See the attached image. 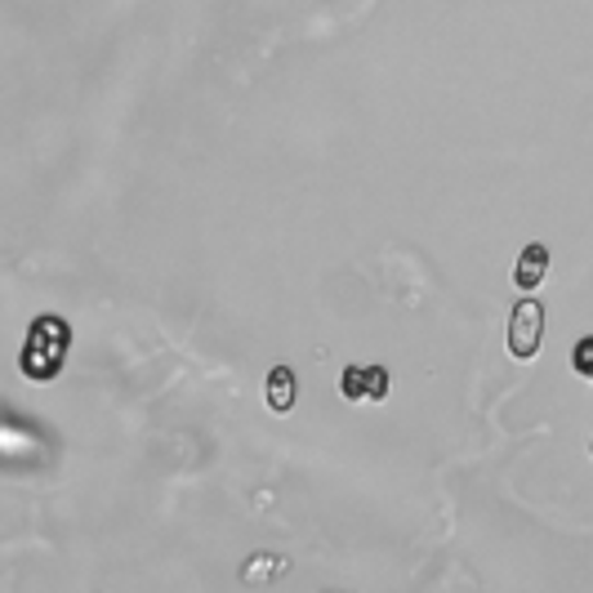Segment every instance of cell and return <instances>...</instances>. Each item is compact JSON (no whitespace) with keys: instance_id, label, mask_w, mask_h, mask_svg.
<instances>
[{"instance_id":"3957f363","label":"cell","mask_w":593,"mask_h":593,"mask_svg":"<svg viewBox=\"0 0 593 593\" xmlns=\"http://www.w3.org/2000/svg\"><path fill=\"white\" fill-rule=\"evenodd\" d=\"M340 388H344L349 402H384L388 388H392V375L384 366H349Z\"/></svg>"},{"instance_id":"8992f818","label":"cell","mask_w":593,"mask_h":593,"mask_svg":"<svg viewBox=\"0 0 593 593\" xmlns=\"http://www.w3.org/2000/svg\"><path fill=\"white\" fill-rule=\"evenodd\" d=\"M282 571H290L286 558H277V554H259V558H250V562L241 567V580H246V584H263V580H273V575H282Z\"/></svg>"},{"instance_id":"5b68a950","label":"cell","mask_w":593,"mask_h":593,"mask_svg":"<svg viewBox=\"0 0 593 593\" xmlns=\"http://www.w3.org/2000/svg\"><path fill=\"white\" fill-rule=\"evenodd\" d=\"M295 402H299V379H295V370H290V366H273V370H269V407H273L277 415H290Z\"/></svg>"},{"instance_id":"277c9868","label":"cell","mask_w":593,"mask_h":593,"mask_svg":"<svg viewBox=\"0 0 593 593\" xmlns=\"http://www.w3.org/2000/svg\"><path fill=\"white\" fill-rule=\"evenodd\" d=\"M545 277H549V246H540V241H526V246H522V254H517L513 282H517L522 290H536Z\"/></svg>"},{"instance_id":"52a82bcc","label":"cell","mask_w":593,"mask_h":593,"mask_svg":"<svg viewBox=\"0 0 593 593\" xmlns=\"http://www.w3.org/2000/svg\"><path fill=\"white\" fill-rule=\"evenodd\" d=\"M571 366H575V375H584V379L593 384V335H584V340L575 344V353H571Z\"/></svg>"},{"instance_id":"6da1fadb","label":"cell","mask_w":593,"mask_h":593,"mask_svg":"<svg viewBox=\"0 0 593 593\" xmlns=\"http://www.w3.org/2000/svg\"><path fill=\"white\" fill-rule=\"evenodd\" d=\"M68 344H72V331H68V321L62 317H41L32 321V331H27V344H23V375L36 379V384H49L62 362H68Z\"/></svg>"},{"instance_id":"7a4b0ae2","label":"cell","mask_w":593,"mask_h":593,"mask_svg":"<svg viewBox=\"0 0 593 593\" xmlns=\"http://www.w3.org/2000/svg\"><path fill=\"white\" fill-rule=\"evenodd\" d=\"M545 340V308L540 299H517L509 312V353L517 362H532Z\"/></svg>"}]
</instances>
